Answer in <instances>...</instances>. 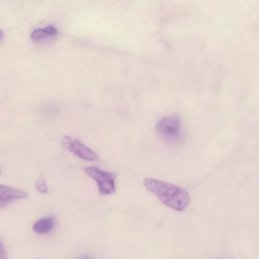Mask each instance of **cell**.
I'll return each mask as SVG.
<instances>
[{
	"label": "cell",
	"instance_id": "1",
	"mask_svg": "<svg viewBox=\"0 0 259 259\" xmlns=\"http://www.w3.org/2000/svg\"><path fill=\"white\" fill-rule=\"evenodd\" d=\"M144 186L166 206L176 210H185L190 203V195L185 188L155 178H146Z\"/></svg>",
	"mask_w": 259,
	"mask_h": 259
},
{
	"label": "cell",
	"instance_id": "2",
	"mask_svg": "<svg viewBox=\"0 0 259 259\" xmlns=\"http://www.w3.org/2000/svg\"><path fill=\"white\" fill-rule=\"evenodd\" d=\"M155 130L160 138L168 144H178L183 139L182 120L177 113L160 118Z\"/></svg>",
	"mask_w": 259,
	"mask_h": 259
},
{
	"label": "cell",
	"instance_id": "3",
	"mask_svg": "<svg viewBox=\"0 0 259 259\" xmlns=\"http://www.w3.org/2000/svg\"><path fill=\"white\" fill-rule=\"evenodd\" d=\"M84 172L96 182L100 195H110L115 192V174L109 171L102 170L95 166H87Z\"/></svg>",
	"mask_w": 259,
	"mask_h": 259
},
{
	"label": "cell",
	"instance_id": "4",
	"mask_svg": "<svg viewBox=\"0 0 259 259\" xmlns=\"http://www.w3.org/2000/svg\"><path fill=\"white\" fill-rule=\"evenodd\" d=\"M62 145L67 151L73 153L75 156L84 161L94 162L98 160V155L95 151L71 136H65L62 140Z\"/></svg>",
	"mask_w": 259,
	"mask_h": 259
},
{
	"label": "cell",
	"instance_id": "5",
	"mask_svg": "<svg viewBox=\"0 0 259 259\" xmlns=\"http://www.w3.org/2000/svg\"><path fill=\"white\" fill-rule=\"evenodd\" d=\"M25 197H27V193L24 190L0 184V208Z\"/></svg>",
	"mask_w": 259,
	"mask_h": 259
},
{
	"label": "cell",
	"instance_id": "6",
	"mask_svg": "<svg viewBox=\"0 0 259 259\" xmlns=\"http://www.w3.org/2000/svg\"><path fill=\"white\" fill-rule=\"evenodd\" d=\"M58 29L54 25H48L46 27H39L30 33V38L34 41H42L44 39H47L49 37H53L57 35Z\"/></svg>",
	"mask_w": 259,
	"mask_h": 259
},
{
	"label": "cell",
	"instance_id": "7",
	"mask_svg": "<svg viewBox=\"0 0 259 259\" xmlns=\"http://www.w3.org/2000/svg\"><path fill=\"white\" fill-rule=\"evenodd\" d=\"M55 227V218L54 217H46V218H41L39 220H37L33 226H32V230L36 233V234H48L50 233Z\"/></svg>",
	"mask_w": 259,
	"mask_h": 259
},
{
	"label": "cell",
	"instance_id": "8",
	"mask_svg": "<svg viewBox=\"0 0 259 259\" xmlns=\"http://www.w3.org/2000/svg\"><path fill=\"white\" fill-rule=\"evenodd\" d=\"M35 188L41 192V193H45L48 191V188H47V185H46V182L44 180V178H38L36 181H35Z\"/></svg>",
	"mask_w": 259,
	"mask_h": 259
},
{
	"label": "cell",
	"instance_id": "9",
	"mask_svg": "<svg viewBox=\"0 0 259 259\" xmlns=\"http://www.w3.org/2000/svg\"><path fill=\"white\" fill-rule=\"evenodd\" d=\"M7 258V252L5 250L4 245L2 244L1 240H0V259H6Z\"/></svg>",
	"mask_w": 259,
	"mask_h": 259
},
{
	"label": "cell",
	"instance_id": "10",
	"mask_svg": "<svg viewBox=\"0 0 259 259\" xmlns=\"http://www.w3.org/2000/svg\"><path fill=\"white\" fill-rule=\"evenodd\" d=\"M78 259H91V258L88 257V256H81V257H79Z\"/></svg>",
	"mask_w": 259,
	"mask_h": 259
},
{
	"label": "cell",
	"instance_id": "11",
	"mask_svg": "<svg viewBox=\"0 0 259 259\" xmlns=\"http://www.w3.org/2000/svg\"><path fill=\"white\" fill-rule=\"evenodd\" d=\"M3 35H4V33H3V30H2V29H0V39L3 37Z\"/></svg>",
	"mask_w": 259,
	"mask_h": 259
},
{
	"label": "cell",
	"instance_id": "12",
	"mask_svg": "<svg viewBox=\"0 0 259 259\" xmlns=\"http://www.w3.org/2000/svg\"><path fill=\"white\" fill-rule=\"evenodd\" d=\"M37 259H39V258H37Z\"/></svg>",
	"mask_w": 259,
	"mask_h": 259
}]
</instances>
